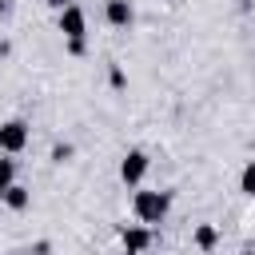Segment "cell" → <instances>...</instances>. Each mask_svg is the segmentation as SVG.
Masks as SVG:
<instances>
[{"instance_id":"cell-1","label":"cell","mask_w":255,"mask_h":255,"mask_svg":"<svg viewBox=\"0 0 255 255\" xmlns=\"http://www.w3.org/2000/svg\"><path fill=\"white\" fill-rule=\"evenodd\" d=\"M167 207H171L167 191H135V199H131V211L139 223H163Z\"/></svg>"},{"instance_id":"cell-2","label":"cell","mask_w":255,"mask_h":255,"mask_svg":"<svg viewBox=\"0 0 255 255\" xmlns=\"http://www.w3.org/2000/svg\"><path fill=\"white\" fill-rule=\"evenodd\" d=\"M28 147V124L24 120H8L0 124V155H16Z\"/></svg>"},{"instance_id":"cell-3","label":"cell","mask_w":255,"mask_h":255,"mask_svg":"<svg viewBox=\"0 0 255 255\" xmlns=\"http://www.w3.org/2000/svg\"><path fill=\"white\" fill-rule=\"evenodd\" d=\"M60 32H64V40H84L88 36V16H84L80 4H68L60 12Z\"/></svg>"},{"instance_id":"cell-4","label":"cell","mask_w":255,"mask_h":255,"mask_svg":"<svg viewBox=\"0 0 255 255\" xmlns=\"http://www.w3.org/2000/svg\"><path fill=\"white\" fill-rule=\"evenodd\" d=\"M143 175H147V155H143L139 147H131V151L120 159V179H124L128 187H135V183H143Z\"/></svg>"},{"instance_id":"cell-5","label":"cell","mask_w":255,"mask_h":255,"mask_svg":"<svg viewBox=\"0 0 255 255\" xmlns=\"http://www.w3.org/2000/svg\"><path fill=\"white\" fill-rule=\"evenodd\" d=\"M120 243H124V255H143V251L151 247L147 223H128V227L120 231Z\"/></svg>"},{"instance_id":"cell-6","label":"cell","mask_w":255,"mask_h":255,"mask_svg":"<svg viewBox=\"0 0 255 255\" xmlns=\"http://www.w3.org/2000/svg\"><path fill=\"white\" fill-rule=\"evenodd\" d=\"M104 16H108V24H112V28H128V24L135 20V8H131L128 0H108Z\"/></svg>"},{"instance_id":"cell-7","label":"cell","mask_w":255,"mask_h":255,"mask_svg":"<svg viewBox=\"0 0 255 255\" xmlns=\"http://www.w3.org/2000/svg\"><path fill=\"white\" fill-rule=\"evenodd\" d=\"M191 243H195L199 251H211V247L219 243V227H215V223H199L195 235H191Z\"/></svg>"},{"instance_id":"cell-8","label":"cell","mask_w":255,"mask_h":255,"mask_svg":"<svg viewBox=\"0 0 255 255\" xmlns=\"http://www.w3.org/2000/svg\"><path fill=\"white\" fill-rule=\"evenodd\" d=\"M0 199H4L12 211H20V207H28V187H24V183H12V187H8Z\"/></svg>"},{"instance_id":"cell-9","label":"cell","mask_w":255,"mask_h":255,"mask_svg":"<svg viewBox=\"0 0 255 255\" xmlns=\"http://www.w3.org/2000/svg\"><path fill=\"white\" fill-rule=\"evenodd\" d=\"M12 183H16V163L0 155V195H4V191H8Z\"/></svg>"},{"instance_id":"cell-10","label":"cell","mask_w":255,"mask_h":255,"mask_svg":"<svg viewBox=\"0 0 255 255\" xmlns=\"http://www.w3.org/2000/svg\"><path fill=\"white\" fill-rule=\"evenodd\" d=\"M239 191H243V195H255V163H247V167L239 171Z\"/></svg>"},{"instance_id":"cell-11","label":"cell","mask_w":255,"mask_h":255,"mask_svg":"<svg viewBox=\"0 0 255 255\" xmlns=\"http://www.w3.org/2000/svg\"><path fill=\"white\" fill-rule=\"evenodd\" d=\"M68 155H72V147H68V143H56V147H52V159H56V163H64Z\"/></svg>"},{"instance_id":"cell-12","label":"cell","mask_w":255,"mask_h":255,"mask_svg":"<svg viewBox=\"0 0 255 255\" xmlns=\"http://www.w3.org/2000/svg\"><path fill=\"white\" fill-rule=\"evenodd\" d=\"M68 52L72 56H84V40H68Z\"/></svg>"},{"instance_id":"cell-13","label":"cell","mask_w":255,"mask_h":255,"mask_svg":"<svg viewBox=\"0 0 255 255\" xmlns=\"http://www.w3.org/2000/svg\"><path fill=\"white\" fill-rule=\"evenodd\" d=\"M4 12H8V0H0V16H4Z\"/></svg>"},{"instance_id":"cell-14","label":"cell","mask_w":255,"mask_h":255,"mask_svg":"<svg viewBox=\"0 0 255 255\" xmlns=\"http://www.w3.org/2000/svg\"><path fill=\"white\" fill-rule=\"evenodd\" d=\"M0 203H4V199H0Z\"/></svg>"}]
</instances>
